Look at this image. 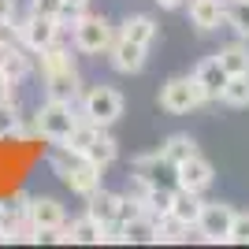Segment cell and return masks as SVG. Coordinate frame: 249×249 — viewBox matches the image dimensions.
Wrapping results in <instances>:
<instances>
[{"label": "cell", "instance_id": "7", "mask_svg": "<svg viewBox=\"0 0 249 249\" xmlns=\"http://www.w3.org/2000/svg\"><path fill=\"white\" fill-rule=\"evenodd\" d=\"M15 26H19V45L26 52H41L49 49V45L60 41V22H56V15H37V11H30L26 19H15Z\"/></svg>", "mask_w": 249, "mask_h": 249}, {"label": "cell", "instance_id": "26", "mask_svg": "<svg viewBox=\"0 0 249 249\" xmlns=\"http://www.w3.org/2000/svg\"><path fill=\"white\" fill-rule=\"evenodd\" d=\"M227 26L249 41V0H231L227 4Z\"/></svg>", "mask_w": 249, "mask_h": 249}, {"label": "cell", "instance_id": "20", "mask_svg": "<svg viewBox=\"0 0 249 249\" xmlns=\"http://www.w3.org/2000/svg\"><path fill=\"white\" fill-rule=\"evenodd\" d=\"M0 67H4V74H8L11 82L19 86L30 74V56H26L22 45H8V49H0Z\"/></svg>", "mask_w": 249, "mask_h": 249}, {"label": "cell", "instance_id": "3", "mask_svg": "<svg viewBox=\"0 0 249 249\" xmlns=\"http://www.w3.org/2000/svg\"><path fill=\"white\" fill-rule=\"evenodd\" d=\"M78 119H82V115H74V101H56V97H49V101L37 108V115H34V130L41 138H49L52 145H60V142H67V134H71L74 126H78Z\"/></svg>", "mask_w": 249, "mask_h": 249}, {"label": "cell", "instance_id": "23", "mask_svg": "<svg viewBox=\"0 0 249 249\" xmlns=\"http://www.w3.org/2000/svg\"><path fill=\"white\" fill-rule=\"evenodd\" d=\"M194 153H197V142H194L190 134H171L164 145H160V156H164L171 167H178L182 160H190Z\"/></svg>", "mask_w": 249, "mask_h": 249}, {"label": "cell", "instance_id": "28", "mask_svg": "<svg viewBox=\"0 0 249 249\" xmlns=\"http://www.w3.org/2000/svg\"><path fill=\"white\" fill-rule=\"evenodd\" d=\"M227 242L231 246H249V212H234V223H231Z\"/></svg>", "mask_w": 249, "mask_h": 249}, {"label": "cell", "instance_id": "8", "mask_svg": "<svg viewBox=\"0 0 249 249\" xmlns=\"http://www.w3.org/2000/svg\"><path fill=\"white\" fill-rule=\"evenodd\" d=\"M216 182V167L208 164L201 153H194L190 160H182V164L175 167V186L182 190H194V194H205L208 186Z\"/></svg>", "mask_w": 249, "mask_h": 249}, {"label": "cell", "instance_id": "24", "mask_svg": "<svg viewBox=\"0 0 249 249\" xmlns=\"http://www.w3.org/2000/svg\"><path fill=\"white\" fill-rule=\"evenodd\" d=\"M219 101L231 104V108H249V71L246 74H231Z\"/></svg>", "mask_w": 249, "mask_h": 249}, {"label": "cell", "instance_id": "2", "mask_svg": "<svg viewBox=\"0 0 249 249\" xmlns=\"http://www.w3.org/2000/svg\"><path fill=\"white\" fill-rule=\"evenodd\" d=\"M63 145H71L74 153H82L86 160H89V164H97V167H108V164H115V160H119V142L108 134V126L86 123V119H78V126L67 134V142H63Z\"/></svg>", "mask_w": 249, "mask_h": 249}, {"label": "cell", "instance_id": "12", "mask_svg": "<svg viewBox=\"0 0 249 249\" xmlns=\"http://www.w3.org/2000/svg\"><path fill=\"white\" fill-rule=\"evenodd\" d=\"M186 15L201 34L227 26V0H186Z\"/></svg>", "mask_w": 249, "mask_h": 249}, {"label": "cell", "instance_id": "25", "mask_svg": "<svg viewBox=\"0 0 249 249\" xmlns=\"http://www.w3.org/2000/svg\"><path fill=\"white\" fill-rule=\"evenodd\" d=\"M190 231H194V227H186V223H182V219H175L171 212L156 219V242H186Z\"/></svg>", "mask_w": 249, "mask_h": 249}, {"label": "cell", "instance_id": "18", "mask_svg": "<svg viewBox=\"0 0 249 249\" xmlns=\"http://www.w3.org/2000/svg\"><path fill=\"white\" fill-rule=\"evenodd\" d=\"M119 34L130 37V41H138V45H145V49H153L156 37H160V26H156L153 15H130V19L119 26Z\"/></svg>", "mask_w": 249, "mask_h": 249}, {"label": "cell", "instance_id": "17", "mask_svg": "<svg viewBox=\"0 0 249 249\" xmlns=\"http://www.w3.org/2000/svg\"><path fill=\"white\" fill-rule=\"evenodd\" d=\"M201 208H205L201 194H194V190H182V186H175V197H171V216H175V219H182L186 227H197V219H201Z\"/></svg>", "mask_w": 249, "mask_h": 249}, {"label": "cell", "instance_id": "10", "mask_svg": "<svg viewBox=\"0 0 249 249\" xmlns=\"http://www.w3.org/2000/svg\"><path fill=\"white\" fill-rule=\"evenodd\" d=\"M231 223H234V208H231V205H205L194 231H197L205 242H227Z\"/></svg>", "mask_w": 249, "mask_h": 249}, {"label": "cell", "instance_id": "6", "mask_svg": "<svg viewBox=\"0 0 249 249\" xmlns=\"http://www.w3.org/2000/svg\"><path fill=\"white\" fill-rule=\"evenodd\" d=\"M71 41H74V49L86 52V56H101V52L112 49L115 26L104 19V15H89V11H86L82 19L71 26Z\"/></svg>", "mask_w": 249, "mask_h": 249}, {"label": "cell", "instance_id": "13", "mask_svg": "<svg viewBox=\"0 0 249 249\" xmlns=\"http://www.w3.org/2000/svg\"><path fill=\"white\" fill-rule=\"evenodd\" d=\"M167 171H175V167H171L164 156H160V149L134 156V175H130V182H134V194H138V190H145V186H153V182H160Z\"/></svg>", "mask_w": 249, "mask_h": 249}, {"label": "cell", "instance_id": "15", "mask_svg": "<svg viewBox=\"0 0 249 249\" xmlns=\"http://www.w3.org/2000/svg\"><path fill=\"white\" fill-rule=\"evenodd\" d=\"M194 78H197L201 93H205V101H219L223 97V86H227V67L219 63V56H208V60L197 63V71H194Z\"/></svg>", "mask_w": 249, "mask_h": 249}, {"label": "cell", "instance_id": "5", "mask_svg": "<svg viewBox=\"0 0 249 249\" xmlns=\"http://www.w3.org/2000/svg\"><path fill=\"white\" fill-rule=\"evenodd\" d=\"M201 104H208V101H205V93H201L194 74H175V78H167L160 86V108L171 115H190Z\"/></svg>", "mask_w": 249, "mask_h": 249}, {"label": "cell", "instance_id": "22", "mask_svg": "<svg viewBox=\"0 0 249 249\" xmlns=\"http://www.w3.org/2000/svg\"><path fill=\"white\" fill-rule=\"evenodd\" d=\"M216 56H219V63L227 67V74H246V71H249V41H246V37L223 45Z\"/></svg>", "mask_w": 249, "mask_h": 249}, {"label": "cell", "instance_id": "9", "mask_svg": "<svg viewBox=\"0 0 249 249\" xmlns=\"http://www.w3.org/2000/svg\"><path fill=\"white\" fill-rule=\"evenodd\" d=\"M108 60H112V67L119 74H138L142 67H145V60H149V49L138 45V41H130V37H123V34L115 30V41H112V49H108Z\"/></svg>", "mask_w": 249, "mask_h": 249}, {"label": "cell", "instance_id": "14", "mask_svg": "<svg viewBox=\"0 0 249 249\" xmlns=\"http://www.w3.org/2000/svg\"><path fill=\"white\" fill-rule=\"evenodd\" d=\"M30 227L34 231H60L67 227V212L56 197H30Z\"/></svg>", "mask_w": 249, "mask_h": 249}, {"label": "cell", "instance_id": "16", "mask_svg": "<svg viewBox=\"0 0 249 249\" xmlns=\"http://www.w3.org/2000/svg\"><path fill=\"white\" fill-rule=\"evenodd\" d=\"M89 205H86V216H93L97 223H104V227H108V223H115V219H119V205H123V194H115V190H97V194H89Z\"/></svg>", "mask_w": 249, "mask_h": 249}, {"label": "cell", "instance_id": "31", "mask_svg": "<svg viewBox=\"0 0 249 249\" xmlns=\"http://www.w3.org/2000/svg\"><path fill=\"white\" fill-rule=\"evenodd\" d=\"M4 101H15V82H11L8 74H4V67H0V104Z\"/></svg>", "mask_w": 249, "mask_h": 249}, {"label": "cell", "instance_id": "29", "mask_svg": "<svg viewBox=\"0 0 249 249\" xmlns=\"http://www.w3.org/2000/svg\"><path fill=\"white\" fill-rule=\"evenodd\" d=\"M8 45H19V26L15 22H0V49Z\"/></svg>", "mask_w": 249, "mask_h": 249}, {"label": "cell", "instance_id": "27", "mask_svg": "<svg viewBox=\"0 0 249 249\" xmlns=\"http://www.w3.org/2000/svg\"><path fill=\"white\" fill-rule=\"evenodd\" d=\"M4 138H22V123H19V108H15V101L0 104V142H4Z\"/></svg>", "mask_w": 249, "mask_h": 249}, {"label": "cell", "instance_id": "21", "mask_svg": "<svg viewBox=\"0 0 249 249\" xmlns=\"http://www.w3.org/2000/svg\"><path fill=\"white\" fill-rule=\"evenodd\" d=\"M123 238L126 246H153L156 242V219L153 216H134V219H126L123 223Z\"/></svg>", "mask_w": 249, "mask_h": 249}, {"label": "cell", "instance_id": "30", "mask_svg": "<svg viewBox=\"0 0 249 249\" xmlns=\"http://www.w3.org/2000/svg\"><path fill=\"white\" fill-rule=\"evenodd\" d=\"M60 4L63 0H30V11H37V15H56Z\"/></svg>", "mask_w": 249, "mask_h": 249}, {"label": "cell", "instance_id": "1", "mask_svg": "<svg viewBox=\"0 0 249 249\" xmlns=\"http://www.w3.org/2000/svg\"><path fill=\"white\" fill-rule=\"evenodd\" d=\"M41 60V78H45V93L56 97V101H78L82 93V78H78V67H74L71 49H63L60 41L49 45V49L37 52Z\"/></svg>", "mask_w": 249, "mask_h": 249}, {"label": "cell", "instance_id": "32", "mask_svg": "<svg viewBox=\"0 0 249 249\" xmlns=\"http://www.w3.org/2000/svg\"><path fill=\"white\" fill-rule=\"evenodd\" d=\"M15 15H19V4L15 0H0V22H15Z\"/></svg>", "mask_w": 249, "mask_h": 249}, {"label": "cell", "instance_id": "4", "mask_svg": "<svg viewBox=\"0 0 249 249\" xmlns=\"http://www.w3.org/2000/svg\"><path fill=\"white\" fill-rule=\"evenodd\" d=\"M78 115H82L86 123L112 126L123 115V93L112 89V86H89V89L78 93Z\"/></svg>", "mask_w": 249, "mask_h": 249}, {"label": "cell", "instance_id": "19", "mask_svg": "<svg viewBox=\"0 0 249 249\" xmlns=\"http://www.w3.org/2000/svg\"><path fill=\"white\" fill-rule=\"evenodd\" d=\"M67 242H74V246H101L104 242V223H97L93 216L74 219V223H67Z\"/></svg>", "mask_w": 249, "mask_h": 249}, {"label": "cell", "instance_id": "11", "mask_svg": "<svg viewBox=\"0 0 249 249\" xmlns=\"http://www.w3.org/2000/svg\"><path fill=\"white\" fill-rule=\"evenodd\" d=\"M101 171H104V167L89 164V160L82 156V160H74V164L60 175V182L71 190V194H78V197H89V194L101 190Z\"/></svg>", "mask_w": 249, "mask_h": 249}]
</instances>
